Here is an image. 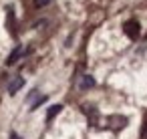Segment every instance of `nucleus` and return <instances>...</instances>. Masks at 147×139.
I'll return each instance as SVG.
<instances>
[{"mask_svg": "<svg viewBox=\"0 0 147 139\" xmlns=\"http://www.w3.org/2000/svg\"><path fill=\"white\" fill-rule=\"evenodd\" d=\"M10 139H20V135H16V133H10Z\"/></svg>", "mask_w": 147, "mask_h": 139, "instance_id": "obj_10", "label": "nucleus"}, {"mask_svg": "<svg viewBox=\"0 0 147 139\" xmlns=\"http://www.w3.org/2000/svg\"><path fill=\"white\" fill-rule=\"evenodd\" d=\"M22 87H24V79H22V77H16V79H12V83L8 85V93L14 95V93H16L18 89H22Z\"/></svg>", "mask_w": 147, "mask_h": 139, "instance_id": "obj_3", "label": "nucleus"}, {"mask_svg": "<svg viewBox=\"0 0 147 139\" xmlns=\"http://www.w3.org/2000/svg\"><path fill=\"white\" fill-rule=\"evenodd\" d=\"M81 89H91V87H95V79L91 77V75H85L83 79H81V85H79Z\"/></svg>", "mask_w": 147, "mask_h": 139, "instance_id": "obj_6", "label": "nucleus"}, {"mask_svg": "<svg viewBox=\"0 0 147 139\" xmlns=\"http://www.w3.org/2000/svg\"><path fill=\"white\" fill-rule=\"evenodd\" d=\"M22 53H24V51H22V47H16V49L10 53V57H8V61H6V65H14V63L22 57Z\"/></svg>", "mask_w": 147, "mask_h": 139, "instance_id": "obj_4", "label": "nucleus"}, {"mask_svg": "<svg viewBox=\"0 0 147 139\" xmlns=\"http://www.w3.org/2000/svg\"><path fill=\"white\" fill-rule=\"evenodd\" d=\"M123 30H125V34H127L131 40H135V38L141 34V26H139L137 20H127L125 26H123Z\"/></svg>", "mask_w": 147, "mask_h": 139, "instance_id": "obj_1", "label": "nucleus"}, {"mask_svg": "<svg viewBox=\"0 0 147 139\" xmlns=\"http://www.w3.org/2000/svg\"><path fill=\"white\" fill-rule=\"evenodd\" d=\"M109 125H111V129L119 131V129H123L127 125V117H123V115H111L109 117Z\"/></svg>", "mask_w": 147, "mask_h": 139, "instance_id": "obj_2", "label": "nucleus"}, {"mask_svg": "<svg viewBox=\"0 0 147 139\" xmlns=\"http://www.w3.org/2000/svg\"><path fill=\"white\" fill-rule=\"evenodd\" d=\"M141 139H147V117H145L143 127H141Z\"/></svg>", "mask_w": 147, "mask_h": 139, "instance_id": "obj_8", "label": "nucleus"}, {"mask_svg": "<svg viewBox=\"0 0 147 139\" xmlns=\"http://www.w3.org/2000/svg\"><path fill=\"white\" fill-rule=\"evenodd\" d=\"M61 109H63V105H53V107H49V111H47V121H53V119L61 113Z\"/></svg>", "mask_w": 147, "mask_h": 139, "instance_id": "obj_5", "label": "nucleus"}, {"mask_svg": "<svg viewBox=\"0 0 147 139\" xmlns=\"http://www.w3.org/2000/svg\"><path fill=\"white\" fill-rule=\"evenodd\" d=\"M49 2H51V0H34V6H36V8H42V6H47Z\"/></svg>", "mask_w": 147, "mask_h": 139, "instance_id": "obj_9", "label": "nucleus"}, {"mask_svg": "<svg viewBox=\"0 0 147 139\" xmlns=\"http://www.w3.org/2000/svg\"><path fill=\"white\" fill-rule=\"evenodd\" d=\"M85 113H87V117L91 119V123L95 125V123H97V111H95V107H85Z\"/></svg>", "mask_w": 147, "mask_h": 139, "instance_id": "obj_7", "label": "nucleus"}]
</instances>
